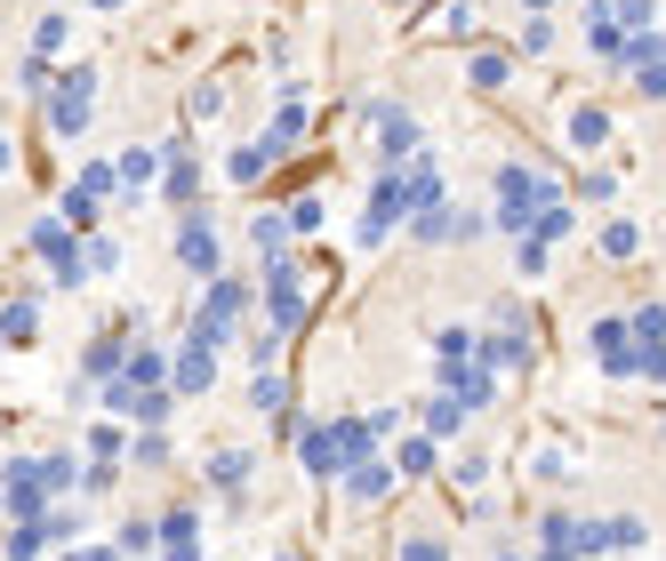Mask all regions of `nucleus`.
I'll return each instance as SVG.
<instances>
[{"label": "nucleus", "instance_id": "f257e3e1", "mask_svg": "<svg viewBox=\"0 0 666 561\" xmlns=\"http://www.w3.org/2000/svg\"><path fill=\"white\" fill-rule=\"evenodd\" d=\"M361 457H386V434L370 417H329V425H306V434H297V466L314 481H346V466H361Z\"/></svg>", "mask_w": 666, "mask_h": 561}, {"label": "nucleus", "instance_id": "f03ea898", "mask_svg": "<svg viewBox=\"0 0 666 561\" xmlns=\"http://www.w3.org/2000/svg\"><path fill=\"white\" fill-rule=\"evenodd\" d=\"M554 201H562V185H554L546 169H530V160H514V169L490 177V225H498V233H514V241H522Z\"/></svg>", "mask_w": 666, "mask_h": 561}, {"label": "nucleus", "instance_id": "7ed1b4c3", "mask_svg": "<svg viewBox=\"0 0 666 561\" xmlns=\"http://www.w3.org/2000/svg\"><path fill=\"white\" fill-rule=\"evenodd\" d=\"M96 121V64H64V81H49V137H89Z\"/></svg>", "mask_w": 666, "mask_h": 561}, {"label": "nucleus", "instance_id": "20e7f679", "mask_svg": "<svg viewBox=\"0 0 666 561\" xmlns=\"http://www.w3.org/2000/svg\"><path fill=\"white\" fill-rule=\"evenodd\" d=\"M32 257H41V266H49L64 289H81V281H89V241H81L64 217H41V225H32Z\"/></svg>", "mask_w": 666, "mask_h": 561}, {"label": "nucleus", "instance_id": "39448f33", "mask_svg": "<svg viewBox=\"0 0 666 561\" xmlns=\"http://www.w3.org/2000/svg\"><path fill=\"white\" fill-rule=\"evenodd\" d=\"M361 121H370V137H378V160L386 169H410V160L426 153V137H418V121H410V105H361Z\"/></svg>", "mask_w": 666, "mask_h": 561}, {"label": "nucleus", "instance_id": "423d86ee", "mask_svg": "<svg viewBox=\"0 0 666 561\" xmlns=\"http://www.w3.org/2000/svg\"><path fill=\"white\" fill-rule=\"evenodd\" d=\"M393 225H410V177H402V169H378L370 209H361V249H386Z\"/></svg>", "mask_w": 666, "mask_h": 561}, {"label": "nucleus", "instance_id": "0eeeda50", "mask_svg": "<svg viewBox=\"0 0 666 561\" xmlns=\"http://www.w3.org/2000/svg\"><path fill=\"white\" fill-rule=\"evenodd\" d=\"M242 313H249V281H225V273H217L209 297H202V313H193V345L217 353V345L233 337V321H242Z\"/></svg>", "mask_w": 666, "mask_h": 561}, {"label": "nucleus", "instance_id": "6e6552de", "mask_svg": "<svg viewBox=\"0 0 666 561\" xmlns=\"http://www.w3.org/2000/svg\"><path fill=\"white\" fill-rule=\"evenodd\" d=\"M57 498L41 489V466L32 457H0V521H41Z\"/></svg>", "mask_w": 666, "mask_h": 561}, {"label": "nucleus", "instance_id": "1a4fd4ad", "mask_svg": "<svg viewBox=\"0 0 666 561\" xmlns=\"http://www.w3.org/2000/svg\"><path fill=\"white\" fill-rule=\"evenodd\" d=\"M265 329H274V337H297V329H306V273L289 266H265Z\"/></svg>", "mask_w": 666, "mask_h": 561}, {"label": "nucleus", "instance_id": "9d476101", "mask_svg": "<svg viewBox=\"0 0 666 561\" xmlns=\"http://www.w3.org/2000/svg\"><path fill=\"white\" fill-rule=\"evenodd\" d=\"M217 257H225V249H217V225H209L202 201H193L185 225H177V266H185L193 281H217Z\"/></svg>", "mask_w": 666, "mask_h": 561}, {"label": "nucleus", "instance_id": "9b49d317", "mask_svg": "<svg viewBox=\"0 0 666 561\" xmlns=\"http://www.w3.org/2000/svg\"><path fill=\"white\" fill-rule=\"evenodd\" d=\"M586 337H594V353H603V377L635 385V329H626V313H603Z\"/></svg>", "mask_w": 666, "mask_h": 561}, {"label": "nucleus", "instance_id": "f8f14e48", "mask_svg": "<svg viewBox=\"0 0 666 561\" xmlns=\"http://www.w3.org/2000/svg\"><path fill=\"white\" fill-rule=\"evenodd\" d=\"M442 393H450L458 409H490V402H498V370H482V361H450V370H442Z\"/></svg>", "mask_w": 666, "mask_h": 561}, {"label": "nucleus", "instance_id": "ddd939ff", "mask_svg": "<svg viewBox=\"0 0 666 561\" xmlns=\"http://www.w3.org/2000/svg\"><path fill=\"white\" fill-rule=\"evenodd\" d=\"M209 385H217V353L185 337V345H177V361H170V393H193V402H202Z\"/></svg>", "mask_w": 666, "mask_h": 561}, {"label": "nucleus", "instance_id": "4468645a", "mask_svg": "<svg viewBox=\"0 0 666 561\" xmlns=\"http://www.w3.org/2000/svg\"><path fill=\"white\" fill-rule=\"evenodd\" d=\"M161 201H177V209H193V193H202V160H193L185 145H170V153H161Z\"/></svg>", "mask_w": 666, "mask_h": 561}, {"label": "nucleus", "instance_id": "2eb2a0df", "mask_svg": "<svg viewBox=\"0 0 666 561\" xmlns=\"http://www.w3.org/2000/svg\"><path fill=\"white\" fill-rule=\"evenodd\" d=\"M393 481H402V474H393V457H361V466H346V498L354 506H386Z\"/></svg>", "mask_w": 666, "mask_h": 561}, {"label": "nucleus", "instance_id": "dca6fc26", "mask_svg": "<svg viewBox=\"0 0 666 561\" xmlns=\"http://www.w3.org/2000/svg\"><path fill=\"white\" fill-rule=\"evenodd\" d=\"M161 561H202V513H193V506L161 513Z\"/></svg>", "mask_w": 666, "mask_h": 561}, {"label": "nucleus", "instance_id": "f3484780", "mask_svg": "<svg viewBox=\"0 0 666 561\" xmlns=\"http://www.w3.org/2000/svg\"><path fill=\"white\" fill-rule=\"evenodd\" d=\"M32 466H41V489H49V498H57V506H64V498H73V489H81V474H89V466H81V457H73V449H49V457H32Z\"/></svg>", "mask_w": 666, "mask_h": 561}, {"label": "nucleus", "instance_id": "a211bd4d", "mask_svg": "<svg viewBox=\"0 0 666 561\" xmlns=\"http://www.w3.org/2000/svg\"><path fill=\"white\" fill-rule=\"evenodd\" d=\"M603 137H611V113L603 105H578L571 121H562V145H571V153H594Z\"/></svg>", "mask_w": 666, "mask_h": 561}, {"label": "nucleus", "instance_id": "6ab92c4d", "mask_svg": "<svg viewBox=\"0 0 666 561\" xmlns=\"http://www.w3.org/2000/svg\"><path fill=\"white\" fill-rule=\"evenodd\" d=\"M434 466H442V441L434 434H410L402 449H393V474H402V481H426Z\"/></svg>", "mask_w": 666, "mask_h": 561}, {"label": "nucleus", "instance_id": "aec40b11", "mask_svg": "<svg viewBox=\"0 0 666 561\" xmlns=\"http://www.w3.org/2000/svg\"><path fill=\"white\" fill-rule=\"evenodd\" d=\"M113 177H121V193H153V177H161V153H153V145H129V153L113 160Z\"/></svg>", "mask_w": 666, "mask_h": 561}, {"label": "nucleus", "instance_id": "412c9836", "mask_svg": "<svg viewBox=\"0 0 666 561\" xmlns=\"http://www.w3.org/2000/svg\"><path fill=\"white\" fill-rule=\"evenodd\" d=\"M306 128H314V121H306V105H297V96H289V105L274 113V128H265V153H274V160H281L289 145H306Z\"/></svg>", "mask_w": 666, "mask_h": 561}, {"label": "nucleus", "instance_id": "4be33fe9", "mask_svg": "<svg viewBox=\"0 0 666 561\" xmlns=\"http://www.w3.org/2000/svg\"><path fill=\"white\" fill-rule=\"evenodd\" d=\"M465 417H474V409H458L450 393H434V402H426V425H418V434H434V441H458V434H465Z\"/></svg>", "mask_w": 666, "mask_h": 561}, {"label": "nucleus", "instance_id": "5701e85b", "mask_svg": "<svg viewBox=\"0 0 666 561\" xmlns=\"http://www.w3.org/2000/svg\"><path fill=\"white\" fill-rule=\"evenodd\" d=\"M249 409H257V417H281V409H289V377H281V370H257V377H249Z\"/></svg>", "mask_w": 666, "mask_h": 561}, {"label": "nucleus", "instance_id": "b1692460", "mask_svg": "<svg viewBox=\"0 0 666 561\" xmlns=\"http://www.w3.org/2000/svg\"><path fill=\"white\" fill-rule=\"evenodd\" d=\"M64 41H73V17H64V9H49L41 24H32V56H41V64H57Z\"/></svg>", "mask_w": 666, "mask_h": 561}, {"label": "nucleus", "instance_id": "393cba45", "mask_svg": "<svg viewBox=\"0 0 666 561\" xmlns=\"http://www.w3.org/2000/svg\"><path fill=\"white\" fill-rule=\"evenodd\" d=\"M603 257H611V266L643 257V225H635V217H611V225H603Z\"/></svg>", "mask_w": 666, "mask_h": 561}, {"label": "nucleus", "instance_id": "a878e982", "mask_svg": "<svg viewBox=\"0 0 666 561\" xmlns=\"http://www.w3.org/2000/svg\"><path fill=\"white\" fill-rule=\"evenodd\" d=\"M249 474H257V449H217V457H209V481H217V489H242Z\"/></svg>", "mask_w": 666, "mask_h": 561}, {"label": "nucleus", "instance_id": "bb28decb", "mask_svg": "<svg viewBox=\"0 0 666 561\" xmlns=\"http://www.w3.org/2000/svg\"><path fill=\"white\" fill-rule=\"evenodd\" d=\"M113 546H121V561H145V553L161 546V521H145V513H129V521H121V538H113Z\"/></svg>", "mask_w": 666, "mask_h": 561}, {"label": "nucleus", "instance_id": "cd10ccee", "mask_svg": "<svg viewBox=\"0 0 666 561\" xmlns=\"http://www.w3.org/2000/svg\"><path fill=\"white\" fill-rule=\"evenodd\" d=\"M249 241L265 249V266H281V257H289V217H274V209H265V217L249 225Z\"/></svg>", "mask_w": 666, "mask_h": 561}, {"label": "nucleus", "instance_id": "c85d7f7f", "mask_svg": "<svg viewBox=\"0 0 666 561\" xmlns=\"http://www.w3.org/2000/svg\"><path fill=\"white\" fill-rule=\"evenodd\" d=\"M265 169H274V153H265V137H257V145H233V160H225V177H233V185H257Z\"/></svg>", "mask_w": 666, "mask_h": 561}, {"label": "nucleus", "instance_id": "c756f323", "mask_svg": "<svg viewBox=\"0 0 666 561\" xmlns=\"http://www.w3.org/2000/svg\"><path fill=\"white\" fill-rule=\"evenodd\" d=\"M81 530H89V513H81V506H49V513H41V538H49V546H73Z\"/></svg>", "mask_w": 666, "mask_h": 561}, {"label": "nucleus", "instance_id": "7c9ffc66", "mask_svg": "<svg viewBox=\"0 0 666 561\" xmlns=\"http://www.w3.org/2000/svg\"><path fill=\"white\" fill-rule=\"evenodd\" d=\"M546 561H578V513H546Z\"/></svg>", "mask_w": 666, "mask_h": 561}, {"label": "nucleus", "instance_id": "2f4dec72", "mask_svg": "<svg viewBox=\"0 0 666 561\" xmlns=\"http://www.w3.org/2000/svg\"><path fill=\"white\" fill-rule=\"evenodd\" d=\"M96 209H105V201H96V193H81V185H64V201H57V217L73 225V233H89V225H96Z\"/></svg>", "mask_w": 666, "mask_h": 561}, {"label": "nucleus", "instance_id": "473e14b6", "mask_svg": "<svg viewBox=\"0 0 666 561\" xmlns=\"http://www.w3.org/2000/svg\"><path fill=\"white\" fill-rule=\"evenodd\" d=\"M618 64H626V73H643V64H666V41H658V32H626Z\"/></svg>", "mask_w": 666, "mask_h": 561}, {"label": "nucleus", "instance_id": "72a5a7b5", "mask_svg": "<svg viewBox=\"0 0 666 561\" xmlns=\"http://www.w3.org/2000/svg\"><path fill=\"white\" fill-rule=\"evenodd\" d=\"M410 233H418V241H458V209H450V201H442V209H418Z\"/></svg>", "mask_w": 666, "mask_h": 561}, {"label": "nucleus", "instance_id": "f704fd0d", "mask_svg": "<svg viewBox=\"0 0 666 561\" xmlns=\"http://www.w3.org/2000/svg\"><path fill=\"white\" fill-rule=\"evenodd\" d=\"M626 329L635 345H666V305H626Z\"/></svg>", "mask_w": 666, "mask_h": 561}, {"label": "nucleus", "instance_id": "c9c22d12", "mask_svg": "<svg viewBox=\"0 0 666 561\" xmlns=\"http://www.w3.org/2000/svg\"><path fill=\"white\" fill-rule=\"evenodd\" d=\"M465 81H474L482 96H490V89H506V81H514V56H474V64H465Z\"/></svg>", "mask_w": 666, "mask_h": 561}, {"label": "nucleus", "instance_id": "e433bc0d", "mask_svg": "<svg viewBox=\"0 0 666 561\" xmlns=\"http://www.w3.org/2000/svg\"><path fill=\"white\" fill-rule=\"evenodd\" d=\"M586 49H594V56H611V64H618V49H626V32L611 24V9H594V24H586Z\"/></svg>", "mask_w": 666, "mask_h": 561}, {"label": "nucleus", "instance_id": "4c0bfd02", "mask_svg": "<svg viewBox=\"0 0 666 561\" xmlns=\"http://www.w3.org/2000/svg\"><path fill=\"white\" fill-rule=\"evenodd\" d=\"M434 353H442V370H450V361H474V329H465V321L434 329Z\"/></svg>", "mask_w": 666, "mask_h": 561}, {"label": "nucleus", "instance_id": "58836bf2", "mask_svg": "<svg viewBox=\"0 0 666 561\" xmlns=\"http://www.w3.org/2000/svg\"><path fill=\"white\" fill-rule=\"evenodd\" d=\"M611 24L618 32H650L658 24V0H611Z\"/></svg>", "mask_w": 666, "mask_h": 561}, {"label": "nucleus", "instance_id": "ea45409f", "mask_svg": "<svg viewBox=\"0 0 666 561\" xmlns=\"http://www.w3.org/2000/svg\"><path fill=\"white\" fill-rule=\"evenodd\" d=\"M89 457H96V466H113V457H129V425H96V434H89Z\"/></svg>", "mask_w": 666, "mask_h": 561}, {"label": "nucleus", "instance_id": "a19ab883", "mask_svg": "<svg viewBox=\"0 0 666 561\" xmlns=\"http://www.w3.org/2000/svg\"><path fill=\"white\" fill-rule=\"evenodd\" d=\"M321 193H297V201H289V233H321Z\"/></svg>", "mask_w": 666, "mask_h": 561}, {"label": "nucleus", "instance_id": "79ce46f5", "mask_svg": "<svg viewBox=\"0 0 666 561\" xmlns=\"http://www.w3.org/2000/svg\"><path fill=\"white\" fill-rule=\"evenodd\" d=\"M81 193H96V201H113V193H121V177H113V160H89V169L73 177Z\"/></svg>", "mask_w": 666, "mask_h": 561}, {"label": "nucleus", "instance_id": "37998d69", "mask_svg": "<svg viewBox=\"0 0 666 561\" xmlns=\"http://www.w3.org/2000/svg\"><path fill=\"white\" fill-rule=\"evenodd\" d=\"M32 337V305L17 297V305H0V345H24Z\"/></svg>", "mask_w": 666, "mask_h": 561}, {"label": "nucleus", "instance_id": "c03bdc74", "mask_svg": "<svg viewBox=\"0 0 666 561\" xmlns=\"http://www.w3.org/2000/svg\"><path fill=\"white\" fill-rule=\"evenodd\" d=\"M594 553H611V521L578 513V561H594Z\"/></svg>", "mask_w": 666, "mask_h": 561}, {"label": "nucleus", "instance_id": "a18cd8bd", "mask_svg": "<svg viewBox=\"0 0 666 561\" xmlns=\"http://www.w3.org/2000/svg\"><path fill=\"white\" fill-rule=\"evenodd\" d=\"M129 457L137 466H170V434H129Z\"/></svg>", "mask_w": 666, "mask_h": 561}, {"label": "nucleus", "instance_id": "49530a36", "mask_svg": "<svg viewBox=\"0 0 666 561\" xmlns=\"http://www.w3.org/2000/svg\"><path fill=\"white\" fill-rule=\"evenodd\" d=\"M635 385H666V345H635Z\"/></svg>", "mask_w": 666, "mask_h": 561}, {"label": "nucleus", "instance_id": "de8ad7c7", "mask_svg": "<svg viewBox=\"0 0 666 561\" xmlns=\"http://www.w3.org/2000/svg\"><path fill=\"white\" fill-rule=\"evenodd\" d=\"M562 233H571V209H562V201H554V209H546L539 225H530V241H546V249H554Z\"/></svg>", "mask_w": 666, "mask_h": 561}, {"label": "nucleus", "instance_id": "09e8293b", "mask_svg": "<svg viewBox=\"0 0 666 561\" xmlns=\"http://www.w3.org/2000/svg\"><path fill=\"white\" fill-rule=\"evenodd\" d=\"M402 561H450V546L426 538V530H410V538H402Z\"/></svg>", "mask_w": 666, "mask_h": 561}, {"label": "nucleus", "instance_id": "8fccbe9b", "mask_svg": "<svg viewBox=\"0 0 666 561\" xmlns=\"http://www.w3.org/2000/svg\"><path fill=\"white\" fill-rule=\"evenodd\" d=\"M578 201H618V177L611 169H586L578 177Z\"/></svg>", "mask_w": 666, "mask_h": 561}, {"label": "nucleus", "instance_id": "3c124183", "mask_svg": "<svg viewBox=\"0 0 666 561\" xmlns=\"http://www.w3.org/2000/svg\"><path fill=\"white\" fill-rule=\"evenodd\" d=\"M281 345H289V337H274V329H257V337H249V361H257V370H274V361H281Z\"/></svg>", "mask_w": 666, "mask_h": 561}, {"label": "nucleus", "instance_id": "603ef678", "mask_svg": "<svg viewBox=\"0 0 666 561\" xmlns=\"http://www.w3.org/2000/svg\"><path fill=\"white\" fill-rule=\"evenodd\" d=\"M546 49H554V24L530 17V24H522V56H546Z\"/></svg>", "mask_w": 666, "mask_h": 561}, {"label": "nucleus", "instance_id": "864d4df0", "mask_svg": "<svg viewBox=\"0 0 666 561\" xmlns=\"http://www.w3.org/2000/svg\"><path fill=\"white\" fill-rule=\"evenodd\" d=\"M514 273H546V241L522 233V241H514Z\"/></svg>", "mask_w": 666, "mask_h": 561}, {"label": "nucleus", "instance_id": "5fc2aeb1", "mask_svg": "<svg viewBox=\"0 0 666 561\" xmlns=\"http://www.w3.org/2000/svg\"><path fill=\"white\" fill-rule=\"evenodd\" d=\"M217 105H225V89H217V81L193 89V121H217Z\"/></svg>", "mask_w": 666, "mask_h": 561}, {"label": "nucleus", "instance_id": "6e6d98bb", "mask_svg": "<svg viewBox=\"0 0 666 561\" xmlns=\"http://www.w3.org/2000/svg\"><path fill=\"white\" fill-rule=\"evenodd\" d=\"M611 546H618V553H635V546H643V521H626V513H618V521H611Z\"/></svg>", "mask_w": 666, "mask_h": 561}, {"label": "nucleus", "instance_id": "4d7b16f0", "mask_svg": "<svg viewBox=\"0 0 666 561\" xmlns=\"http://www.w3.org/2000/svg\"><path fill=\"white\" fill-rule=\"evenodd\" d=\"M64 561H121V546H64Z\"/></svg>", "mask_w": 666, "mask_h": 561}, {"label": "nucleus", "instance_id": "13d9d810", "mask_svg": "<svg viewBox=\"0 0 666 561\" xmlns=\"http://www.w3.org/2000/svg\"><path fill=\"white\" fill-rule=\"evenodd\" d=\"M635 89H643V96H666V64H643V73H635Z\"/></svg>", "mask_w": 666, "mask_h": 561}, {"label": "nucleus", "instance_id": "bf43d9fd", "mask_svg": "<svg viewBox=\"0 0 666 561\" xmlns=\"http://www.w3.org/2000/svg\"><path fill=\"white\" fill-rule=\"evenodd\" d=\"M9 169H17V145H9V137H0V177H9Z\"/></svg>", "mask_w": 666, "mask_h": 561}, {"label": "nucleus", "instance_id": "052dcab7", "mask_svg": "<svg viewBox=\"0 0 666 561\" xmlns=\"http://www.w3.org/2000/svg\"><path fill=\"white\" fill-rule=\"evenodd\" d=\"M522 9H530V17H546V9H554V0H522Z\"/></svg>", "mask_w": 666, "mask_h": 561}, {"label": "nucleus", "instance_id": "680f3d73", "mask_svg": "<svg viewBox=\"0 0 666 561\" xmlns=\"http://www.w3.org/2000/svg\"><path fill=\"white\" fill-rule=\"evenodd\" d=\"M89 9H121V0H89Z\"/></svg>", "mask_w": 666, "mask_h": 561}, {"label": "nucleus", "instance_id": "e2e57ef3", "mask_svg": "<svg viewBox=\"0 0 666 561\" xmlns=\"http://www.w3.org/2000/svg\"><path fill=\"white\" fill-rule=\"evenodd\" d=\"M498 561H522V553H498Z\"/></svg>", "mask_w": 666, "mask_h": 561}, {"label": "nucleus", "instance_id": "0e129e2a", "mask_svg": "<svg viewBox=\"0 0 666 561\" xmlns=\"http://www.w3.org/2000/svg\"><path fill=\"white\" fill-rule=\"evenodd\" d=\"M281 561H297V553H281Z\"/></svg>", "mask_w": 666, "mask_h": 561}, {"label": "nucleus", "instance_id": "69168bd1", "mask_svg": "<svg viewBox=\"0 0 666 561\" xmlns=\"http://www.w3.org/2000/svg\"><path fill=\"white\" fill-rule=\"evenodd\" d=\"M594 9H603V0H594Z\"/></svg>", "mask_w": 666, "mask_h": 561}, {"label": "nucleus", "instance_id": "338daca9", "mask_svg": "<svg viewBox=\"0 0 666 561\" xmlns=\"http://www.w3.org/2000/svg\"><path fill=\"white\" fill-rule=\"evenodd\" d=\"M658 434H666V425H658Z\"/></svg>", "mask_w": 666, "mask_h": 561}, {"label": "nucleus", "instance_id": "774afa93", "mask_svg": "<svg viewBox=\"0 0 666 561\" xmlns=\"http://www.w3.org/2000/svg\"><path fill=\"white\" fill-rule=\"evenodd\" d=\"M539 561H546V553H539Z\"/></svg>", "mask_w": 666, "mask_h": 561}]
</instances>
